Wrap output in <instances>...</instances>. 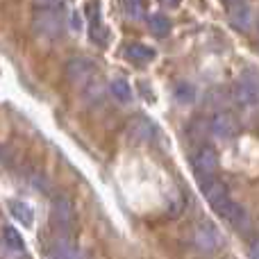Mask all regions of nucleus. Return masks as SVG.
<instances>
[{
    "label": "nucleus",
    "instance_id": "obj_1",
    "mask_svg": "<svg viewBox=\"0 0 259 259\" xmlns=\"http://www.w3.org/2000/svg\"><path fill=\"white\" fill-rule=\"evenodd\" d=\"M50 221H53V230H55V234H57V239L73 241L77 219H75L73 202L68 200L66 196H57L53 200V214H50Z\"/></svg>",
    "mask_w": 259,
    "mask_h": 259
},
{
    "label": "nucleus",
    "instance_id": "obj_2",
    "mask_svg": "<svg viewBox=\"0 0 259 259\" xmlns=\"http://www.w3.org/2000/svg\"><path fill=\"white\" fill-rule=\"evenodd\" d=\"M32 23H34V30L46 39H55L64 32V16L59 9H36Z\"/></svg>",
    "mask_w": 259,
    "mask_h": 259
},
{
    "label": "nucleus",
    "instance_id": "obj_3",
    "mask_svg": "<svg viewBox=\"0 0 259 259\" xmlns=\"http://www.w3.org/2000/svg\"><path fill=\"white\" fill-rule=\"evenodd\" d=\"M232 96L239 105H243V107H257L259 105V77L250 75V73L241 75L237 82H234Z\"/></svg>",
    "mask_w": 259,
    "mask_h": 259
},
{
    "label": "nucleus",
    "instance_id": "obj_4",
    "mask_svg": "<svg viewBox=\"0 0 259 259\" xmlns=\"http://www.w3.org/2000/svg\"><path fill=\"white\" fill-rule=\"evenodd\" d=\"M193 243L202 252H216L223 246V234L214 223H200L193 230Z\"/></svg>",
    "mask_w": 259,
    "mask_h": 259
},
{
    "label": "nucleus",
    "instance_id": "obj_5",
    "mask_svg": "<svg viewBox=\"0 0 259 259\" xmlns=\"http://www.w3.org/2000/svg\"><path fill=\"white\" fill-rule=\"evenodd\" d=\"M193 168H196V175L200 178V182L209 180L214 175L216 166H219V157H216V150L211 146H200L196 152H193L191 159Z\"/></svg>",
    "mask_w": 259,
    "mask_h": 259
},
{
    "label": "nucleus",
    "instance_id": "obj_6",
    "mask_svg": "<svg viewBox=\"0 0 259 259\" xmlns=\"http://www.w3.org/2000/svg\"><path fill=\"white\" fill-rule=\"evenodd\" d=\"M202 191H205V198L211 205V209L219 211V214H223V209L232 202L228 187H225L221 180H214V178L205 180V182H202Z\"/></svg>",
    "mask_w": 259,
    "mask_h": 259
},
{
    "label": "nucleus",
    "instance_id": "obj_7",
    "mask_svg": "<svg viewBox=\"0 0 259 259\" xmlns=\"http://www.w3.org/2000/svg\"><path fill=\"white\" fill-rule=\"evenodd\" d=\"M209 132L214 134L216 139H232L234 134L239 132V125H237V121H234L232 114L219 112V114H214V116H211Z\"/></svg>",
    "mask_w": 259,
    "mask_h": 259
},
{
    "label": "nucleus",
    "instance_id": "obj_8",
    "mask_svg": "<svg viewBox=\"0 0 259 259\" xmlns=\"http://www.w3.org/2000/svg\"><path fill=\"white\" fill-rule=\"evenodd\" d=\"M96 75V66L89 62V59H71V62L66 64V77L71 82H82V84H87V82H91V77Z\"/></svg>",
    "mask_w": 259,
    "mask_h": 259
},
{
    "label": "nucleus",
    "instance_id": "obj_9",
    "mask_svg": "<svg viewBox=\"0 0 259 259\" xmlns=\"http://www.w3.org/2000/svg\"><path fill=\"white\" fill-rule=\"evenodd\" d=\"M127 134L137 143H150L155 139V125L148 121L146 116H134L127 123Z\"/></svg>",
    "mask_w": 259,
    "mask_h": 259
},
{
    "label": "nucleus",
    "instance_id": "obj_10",
    "mask_svg": "<svg viewBox=\"0 0 259 259\" xmlns=\"http://www.w3.org/2000/svg\"><path fill=\"white\" fill-rule=\"evenodd\" d=\"M230 23H232L237 30H248L252 25V9L248 5L234 3V7L230 9Z\"/></svg>",
    "mask_w": 259,
    "mask_h": 259
},
{
    "label": "nucleus",
    "instance_id": "obj_11",
    "mask_svg": "<svg viewBox=\"0 0 259 259\" xmlns=\"http://www.w3.org/2000/svg\"><path fill=\"white\" fill-rule=\"evenodd\" d=\"M221 216H223L228 223H232L234 228H239V230L248 225V214H246V209H243L241 205H237V202H230V205L223 209V214H221Z\"/></svg>",
    "mask_w": 259,
    "mask_h": 259
},
{
    "label": "nucleus",
    "instance_id": "obj_12",
    "mask_svg": "<svg viewBox=\"0 0 259 259\" xmlns=\"http://www.w3.org/2000/svg\"><path fill=\"white\" fill-rule=\"evenodd\" d=\"M9 207H12V216L18 221V223L27 225V228H32V225H34V211H32V207L27 205V202L14 200Z\"/></svg>",
    "mask_w": 259,
    "mask_h": 259
},
{
    "label": "nucleus",
    "instance_id": "obj_13",
    "mask_svg": "<svg viewBox=\"0 0 259 259\" xmlns=\"http://www.w3.org/2000/svg\"><path fill=\"white\" fill-rule=\"evenodd\" d=\"M125 55L130 59H134V62H152V59H155V50L148 48V46H141V44L127 46Z\"/></svg>",
    "mask_w": 259,
    "mask_h": 259
},
{
    "label": "nucleus",
    "instance_id": "obj_14",
    "mask_svg": "<svg viewBox=\"0 0 259 259\" xmlns=\"http://www.w3.org/2000/svg\"><path fill=\"white\" fill-rule=\"evenodd\" d=\"M173 96H175V100L182 105H191L193 100H196V91H193V87L187 84V82H178V84L173 87Z\"/></svg>",
    "mask_w": 259,
    "mask_h": 259
},
{
    "label": "nucleus",
    "instance_id": "obj_15",
    "mask_svg": "<svg viewBox=\"0 0 259 259\" xmlns=\"http://www.w3.org/2000/svg\"><path fill=\"white\" fill-rule=\"evenodd\" d=\"M109 89H112V94L116 96L121 103H130V100H132V89H130V84L123 80V77L112 80V87H109Z\"/></svg>",
    "mask_w": 259,
    "mask_h": 259
},
{
    "label": "nucleus",
    "instance_id": "obj_16",
    "mask_svg": "<svg viewBox=\"0 0 259 259\" xmlns=\"http://www.w3.org/2000/svg\"><path fill=\"white\" fill-rule=\"evenodd\" d=\"M3 237H5V241H7V243H5L7 248H12V250H16V252H23L25 243H23V237L14 228H9V225H7V228L3 230Z\"/></svg>",
    "mask_w": 259,
    "mask_h": 259
},
{
    "label": "nucleus",
    "instance_id": "obj_17",
    "mask_svg": "<svg viewBox=\"0 0 259 259\" xmlns=\"http://www.w3.org/2000/svg\"><path fill=\"white\" fill-rule=\"evenodd\" d=\"M150 32L155 36H166L170 32V21L166 16H161V14H155L150 18Z\"/></svg>",
    "mask_w": 259,
    "mask_h": 259
},
{
    "label": "nucleus",
    "instance_id": "obj_18",
    "mask_svg": "<svg viewBox=\"0 0 259 259\" xmlns=\"http://www.w3.org/2000/svg\"><path fill=\"white\" fill-rule=\"evenodd\" d=\"M36 9H59L64 5V0H34Z\"/></svg>",
    "mask_w": 259,
    "mask_h": 259
},
{
    "label": "nucleus",
    "instance_id": "obj_19",
    "mask_svg": "<svg viewBox=\"0 0 259 259\" xmlns=\"http://www.w3.org/2000/svg\"><path fill=\"white\" fill-rule=\"evenodd\" d=\"M250 255L255 257V259H259V239H257L255 243H252V248H250Z\"/></svg>",
    "mask_w": 259,
    "mask_h": 259
},
{
    "label": "nucleus",
    "instance_id": "obj_20",
    "mask_svg": "<svg viewBox=\"0 0 259 259\" xmlns=\"http://www.w3.org/2000/svg\"><path fill=\"white\" fill-rule=\"evenodd\" d=\"M164 5H170V7H175V5H180V0H161Z\"/></svg>",
    "mask_w": 259,
    "mask_h": 259
},
{
    "label": "nucleus",
    "instance_id": "obj_21",
    "mask_svg": "<svg viewBox=\"0 0 259 259\" xmlns=\"http://www.w3.org/2000/svg\"><path fill=\"white\" fill-rule=\"evenodd\" d=\"M228 3H232V5H234V3H241V0H228Z\"/></svg>",
    "mask_w": 259,
    "mask_h": 259
}]
</instances>
